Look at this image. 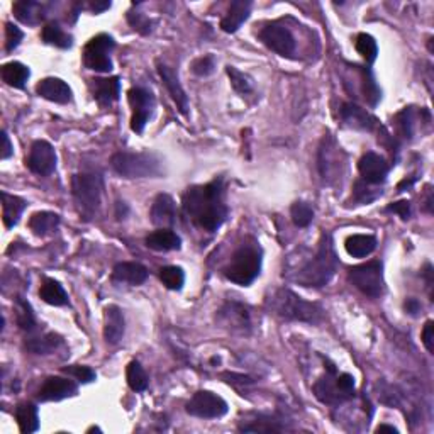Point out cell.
<instances>
[{
  "mask_svg": "<svg viewBox=\"0 0 434 434\" xmlns=\"http://www.w3.org/2000/svg\"><path fill=\"white\" fill-rule=\"evenodd\" d=\"M183 212L192 222L209 233L216 231L229 216L224 202V183L221 178L205 185H193L183 195Z\"/></svg>",
  "mask_w": 434,
  "mask_h": 434,
  "instance_id": "6da1fadb",
  "label": "cell"
},
{
  "mask_svg": "<svg viewBox=\"0 0 434 434\" xmlns=\"http://www.w3.org/2000/svg\"><path fill=\"white\" fill-rule=\"evenodd\" d=\"M339 268V258L334 249L333 236L324 233L321 236L319 248H317L316 255L311 260L304 263L302 268L295 272L292 280L297 282L299 285L309 287V289H321V287L328 285L331 278L334 277Z\"/></svg>",
  "mask_w": 434,
  "mask_h": 434,
  "instance_id": "7a4b0ae2",
  "label": "cell"
},
{
  "mask_svg": "<svg viewBox=\"0 0 434 434\" xmlns=\"http://www.w3.org/2000/svg\"><path fill=\"white\" fill-rule=\"evenodd\" d=\"M266 307L275 316L285 321L307 322V324H319L324 319V309L317 302H309L299 297L295 292L289 289L275 290L266 299Z\"/></svg>",
  "mask_w": 434,
  "mask_h": 434,
  "instance_id": "3957f363",
  "label": "cell"
},
{
  "mask_svg": "<svg viewBox=\"0 0 434 434\" xmlns=\"http://www.w3.org/2000/svg\"><path fill=\"white\" fill-rule=\"evenodd\" d=\"M261 248L255 239H246L231 256V261L224 268V277L236 285L248 287L260 275Z\"/></svg>",
  "mask_w": 434,
  "mask_h": 434,
  "instance_id": "277c9868",
  "label": "cell"
},
{
  "mask_svg": "<svg viewBox=\"0 0 434 434\" xmlns=\"http://www.w3.org/2000/svg\"><path fill=\"white\" fill-rule=\"evenodd\" d=\"M102 190H104V178L96 171H84L72 177V192L75 197L76 207L80 216L85 221L96 217L101 207Z\"/></svg>",
  "mask_w": 434,
  "mask_h": 434,
  "instance_id": "5b68a950",
  "label": "cell"
},
{
  "mask_svg": "<svg viewBox=\"0 0 434 434\" xmlns=\"http://www.w3.org/2000/svg\"><path fill=\"white\" fill-rule=\"evenodd\" d=\"M110 166L122 178H156L163 175L161 160L152 153L119 152L110 158Z\"/></svg>",
  "mask_w": 434,
  "mask_h": 434,
  "instance_id": "8992f818",
  "label": "cell"
},
{
  "mask_svg": "<svg viewBox=\"0 0 434 434\" xmlns=\"http://www.w3.org/2000/svg\"><path fill=\"white\" fill-rule=\"evenodd\" d=\"M317 169L326 185H334L345 175L346 154L331 135H326L321 141L317 152Z\"/></svg>",
  "mask_w": 434,
  "mask_h": 434,
  "instance_id": "52a82bcc",
  "label": "cell"
},
{
  "mask_svg": "<svg viewBox=\"0 0 434 434\" xmlns=\"http://www.w3.org/2000/svg\"><path fill=\"white\" fill-rule=\"evenodd\" d=\"M348 280L367 297L378 299L385 290L384 265L380 261H368V263L353 266L348 272Z\"/></svg>",
  "mask_w": 434,
  "mask_h": 434,
  "instance_id": "ba28073f",
  "label": "cell"
},
{
  "mask_svg": "<svg viewBox=\"0 0 434 434\" xmlns=\"http://www.w3.org/2000/svg\"><path fill=\"white\" fill-rule=\"evenodd\" d=\"M115 48V41L109 34H98L87 42L84 51V63L90 70L101 73L113 72V59L109 53Z\"/></svg>",
  "mask_w": 434,
  "mask_h": 434,
  "instance_id": "9c48e42d",
  "label": "cell"
},
{
  "mask_svg": "<svg viewBox=\"0 0 434 434\" xmlns=\"http://www.w3.org/2000/svg\"><path fill=\"white\" fill-rule=\"evenodd\" d=\"M227 402L217 394L210 390H199L192 395L190 401L187 402L185 411L193 418L199 419H219L227 414Z\"/></svg>",
  "mask_w": 434,
  "mask_h": 434,
  "instance_id": "30bf717a",
  "label": "cell"
},
{
  "mask_svg": "<svg viewBox=\"0 0 434 434\" xmlns=\"http://www.w3.org/2000/svg\"><path fill=\"white\" fill-rule=\"evenodd\" d=\"M127 98H129V104H131L132 107L131 129L135 132H137V135H141V132L144 131L149 118L153 115L156 102H154L153 93L149 92V90L141 88V87L129 90Z\"/></svg>",
  "mask_w": 434,
  "mask_h": 434,
  "instance_id": "8fae6325",
  "label": "cell"
},
{
  "mask_svg": "<svg viewBox=\"0 0 434 434\" xmlns=\"http://www.w3.org/2000/svg\"><path fill=\"white\" fill-rule=\"evenodd\" d=\"M260 40L268 50L280 57H292L295 51V38L285 25L280 23L266 24L260 31Z\"/></svg>",
  "mask_w": 434,
  "mask_h": 434,
  "instance_id": "7c38bea8",
  "label": "cell"
},
{
  "mask_svg": "<svg viewBox=\"0 0 434 434\" xmlns=\"http://www.w3.org/2000/svg\"><path fill=\"white\" fill-rule=\"evenodd\" d=\"M25 165H28V169L33 173L48 177L57 169V152H55V148L48 141H34L28 160H25Z\"/></svg>",
  "mask_w": 434,
  "mask_h": 434,
  "instance_id": "4fadbf2b",
  "label": "cell"
},
{
  "mask_svg": "<svg viewBox=\"0 0 434 434\" xmlns=\"http://www.w3.org/2000/svg\"><path fill=\"white\" fill-rule=\"evenodd\" d=\"M217 322L231 333L248 334L251 331V314L239 302H226L219 309Z\"/></svg>",
  "mask_w": 434,
  "mask_h": 434,
  "instance_id": "5bb4252c",
  "label": "cell"
},
{
  "mask_svg": "<svg viewBox=\"0 0 434 434\" xmlns=\"http://www.w3.org/2000/svg\"><path fill=\"white\" fill-rule=\"evenodd\" d=\"M79 392V385L70 378L63 377H48L45 384L41 385L40 392H38V399L41 402H58L63 399L73 397Z\"/></svg>",
  "mask_w": 434,
  "mask_h": 434,
  "instance_id": "9a60e30c",
  "label": "cell"
},
{
  "mask_svg": "<svg viewBox=\"0 0 434 434\" xmlns=\"http://www.w3.org/2000/svg\"><path fill=\"white\" fill-rule=\"evenodd\" d=\"M358 170L363 182L370 183V185H380L387 180L390 169L384 156L370 152L363 154L362 160L358 161Z\"/></svg>",
  "mask_w": 434,
  "mask_h": 434,
  "instance_id": "2e32d148",
  "label": "cell"
},
{
  "mask_svg": "<svg viewBox=\"0 0 434 434\" xmlns=\"http://www.w3.org/2000/svg\"><path fill=\"white\" fill-rule=\"evenodd\" d=\"M336 368L334 365H328V372L326 375L319 378L314 385V394L316 397L319 399L322 404H328V406H334V404H341L348 401V399L343 395L341 390L338 389L336 385Z\"/></svg>",
  "mask_w": 434,
  "mask_h": 434,
  "instance_id": "e0dca14e",
  "label": "cell"
},
{
  "mask_svg": "<svg viewBox=\"0 0 434 434\" xmlns=\"http://www.w3.org/2000/svg\"><path fill=\"white\" fill-rule=\"evenodd\" d=\"M158 73H160L163 84H165L166 90H169V93L173 98V102L177 104L178 110L183 115L188 114V97L185 93V90H183L182 84H180L178 80V73L173 70V68L169 67V64L158 62Z\"/></svg>",
  "mask_w": 434,
  "mask_h": 434,
  "instance_id": "ac0fdd59",
  "label": "cell"
},
{
  "mask_svg": "<svg viewBox=\"0 0 434 434\" xmlns=\"http://www.w3.org/2000/svg\"><path fill=\"white\" fill-rule=\"evenodd\" d=\"M63 345V339L58 334L50 333V331H38L34 329L31 333H28L25 336L24 346L29 353L34 355H50L53 351H57L59 346Z\"/></svg>",
  "mask_w": 434,
  "mask_h": 434,
  "instance_id": "d6986e66",
  "label": "cell"
},
{
  "mask_svg": "<svg viewBox=\"0 0 434 434\" xmlns=\"http://www.w3.org/2000/svg\"><path fill=\"white\" fill-rule=\"evenodd\" d=\"M149 217H152V222L154 226H173L175 222H177V207H175V200L171 199V195H169V193H160V195L153 200Z\"/></svg>",
  "mask_w": 434,
  "mask_h": 434,
  "instance_id": "ffe728a7",
  "label": "cell"
},
{
  "mask_svg": "<svg viewBox=\"0 0 434 434\" xmlns=\"http://www.w3.org/2000/svg\"><path fill=\"white\" fill-rule=\"evenodd\" d=\"M36 93L46 98V101L57 102V104H68L72 101V88L68 87L67 81H63L62 79H55V76L41 80L36 85Z\"/></svg>",
  "mask_w": 434,
  "mask_h": 434,
  "instance_id": "44dd1931",
  "label": "cell"
},
{
  "mask_svg": "<svg viewBox=\"0 0 434 434\" xmlns=\"http://www.w3.org/2000/svg\"><path fill=\"white\" fill-rule=\"evenodd\" d=\"M249 12H251V2L249 0H234L227 8V14L222 17L221 29L229 34L236 33L249 17Z\"/></svg>",
  "mask_w": 434,
  "mask_h": 434,
  "instance_id": "7402d4cb",
  "label": "cell"
},
{
  "mask_svg": "<svg viewBox=\"0 0 434 434\" xmlns=\"http://www.w3.org/2000/svg\"><path fill=\"white\" fill-rule=\"evenodd\" d=\"M148 278V270L141 263H132V261H124L114 266L113 280L118 283H127V285H141Z\"/></svg>",
  "mask_w": 434,
  "mask_h": 434,
  "instance_id": "603a6c76",
  "label": "cell"
},
{
  "mask_svg": "<svg viewBox=\"0 0 434 434\" xmlns=\"http://www.w3.org/2000/svg\"><path fill=\"white\" fill-rule=\"evenodd\" d=\"M124 336V316L118 306H107L104 311V338L109 345H118Z\"/></svg>",
  "mask_w": 434,
  "mask_h": 434,
  "instance_id": "cb8c5ba5",
  "label": "cell"
},
{
  "mask_svg": "<svg viewBox=\"0 0 434 434\" xmlns=\"http://www.w3.org/2000/svg\"><path fill=\"white\" fill-rule=\"evenodd\" d=\"M341 119L346 126L360 129V131H372L375 127V118L367 113V110L356 104H345L341 107Z\"/></svg>",
  "mask_w": 434,
  "mask_h": 434,
  "instance_id": "d4e9b609",
  "label": "cell"
},
{
  "mask_svg": "<svg viewBox=\"0 0 434 434\" xmlns=\"http://www.w3.org/2000/svg\"><path fill=\"white\" fill-rule=\"evenodd\" d=\"M92 92L93 98L101 105H110L119 98L121 93V81L118 76L110 79H93L92 80Z\"/></svg>",
  "mask_w": 434,
  "mask_h": 434,
  "instance_id": "484cf974",
  "label": "cell"
},
{
  "mask_svg": "<svg viewBox=\"0 0 434 434\" xmlns=\"http://www.w3.org/2000/svg\"><path fill=\"white\" fill-rule=\"evenodd\" d=\"M12 12L21 23L34 25L41 23L45 19V6L41 2H34V0H21L12 6Z\"/></svg>",
  "mask_w": 434,
  "mask_h": 434,
  "instance_id": "4316f807",
  "label": "cell"
},
{
  "mask_svg": "<svg viewBox=\"0 0 434 434\" xmlns=\"http://www.w3.org/2000/svg\"><path fill=\"white\" fill-rule=\"evenodd\" d=\"M28 202L17 195H11V193L2 192V219L6 227H14L19 222L21 216H23Z\"/></svg>",
  "mask_w": 434,
  "mask_h": 434,
  "instance_id": "83f0119b",
  "label": "cell"
},
{
  "mask_svg": "<svg viewBox=\"0 0 434 434\" xmlns=\"http://www.w3.org/2000/svg\"><path fill=\"white\" fill-rule=\"evenodd\" d=\"M146 246L154 249V251H173V249H180L182 246V239L173 231L160 229L146 238Z\"/></svg>",
  "mask_w": 434,
  "mask_h": 434,
  "instance_id": "f1b7e54d",
  "label": "cell"
},
{
  "mask_svg": "<svg viewBox=\"0 0 434 434\" xmlns=\"http://www.w3.org/2000/svg\"><path fill=\"white\" fill-rule=\"evenodd\" d=\"M16 421L23 434L36 433L40 429V416L38 407L31 402H23L16 407Z\"/></svg>",
  "mask_w": 434,
  "mask_h": 434,
  "instance_id": "f546056e",
  "label": "cell"
},
{
  "mask_svg": "<svg viewBox=\"0 0 434 434\" xmlns=\"http://www.w3.org/2000/svg\"><path fill=\"white\" fill-rule=\"evenodd\" d=\"M345 248L348 255L353 258H365L375 251L377 238L370 234H353L346 239Z\"/></svg>",
  "mask_w": 434,
  "mask_h": 434,
  "instance_id": "4dcf8cb0",
  "label": "cell"
},
{
  "mask_svg": "<svg viewBox=\"0 0 434 434\" xmlns=\"http://www.w3.org/2000/svg\"><path fill=\"white\" fill-rule=\"evenodd\" d=\"M59 221L62 219H59L58 214L42 210V212L33 214L31 219H29V227L36 236H48L58 229Z\"/></svg>",
  "mask_w": 434,
  "mask_h": 434,
  "instance_id": "1f68e13d",
  "label": "cell"
},
{
  "mask_svg": "<svg viewBox=\"0 0 434 434\" xmlns=\"http://www.w3.org/2000/svg\"><path fill=\"white\" fill-rule=\"evenodd\" d=\"M40 297L50 306H67L68 294L63 285L53 278H45L40 289Z\"/></svg>",
  "mask_w": 434,
  "mask_h": 434,
  "instance_id": "d6a6232c",
  "label": "cell"
},
{
  "mask_svg": "<svg viewBox=\"0 0 434 434\" xmlns=\"http://www.w3.org/2000/svg\"><path fill=\"white\" fill-rule=\"evenodd\" d=\"M29 75H31L29 68L19 62L6 63L2 67V80L14 88H24Z\"/></svg>",
  "mask_w": 434,
  "mask_h": 434,
  "instance_id": "836d02e7",
  "label": "cell"
},
{
  "mask_svg": "<svg viewBox=\"0 0 434 434\" xmlns=\"http://www.w3.org/2000/svg\"><path fill=\"white\" fill-rule=\"evenodd\" d=\"M285 429L280 421L268 418V416H258L256 419L248 421V424H241L239 431L241 433H280Z\"/></svg>",
  "mask_w": 434,
  "mask_h": 434,
  "instance_id": "e575fe53",
  "label": "cell"
},
{
  "mask_svg": "<svg viewBox=\"0 0 434 434\" xmlns=\"http://www.w3.org/2000/svg\"><path fill=\"white\" fill-rule=\"evenodd\" d=\"M41 38H42V41L46 42V45L58 46V48H62V50L72 48V42H73L72 36H70V34L64 33L57 23L46 24L45 28H42Z\"/></svg>",
  "mask_w": 434,
  "mask_h": 434,
  "instance_id": "d590c367",
  "label": "cell"
},
{
  "mask_svg": "<svg viewBox=\"0 0 434 434\" xmlns=\"http://www.w3.org/2000/svg\"><path fill=\"white\" fill-rule=\"evenodd\" d=\"M126 380L127 385L131 387V390L135 392H144L148 389L149 378L146 375L144 368L141 367L139 362H131L126 368Z\"/></svg>",
  "mask_w": 434,
  "mask_h": 434,
  "instance_id": "8d00e7d4",
  "label": "cell"
},
{
  "mask_svg": "<svg viewBox=\"0 0 434 434\" xmlns=\"http://www.w3.org/2000/svg\"><path fill=\"white\" fill-rule=\"evenodd\" d=\"M16 311H17V324H19L21 329L25 331V333H31V331L38 329L36 317H34V312L31 306H29L28 300H24L23 297H17Z\"/></svg>",
  "mask_w": 434,
  "mask_h": 434,
  "instance_id": "74e56055",
  "label": "cell"
},
{
  "mask_svg": "<svg viewBox=\"0 0 434 434\" xmlns=\"http://www.w3.org/2000/svg\"><path fill=\"white\" fill-rule=\"evenodd\" d=\"M160 280L170 290H180L185 283V273L180 266H163L160 270Z\"/></svg>",
  "mask_w": 434,
  "mask_h": 434,
  "instance_id": "f35d334b",
  "label": "cell"
},
{
  "mask_svg": "<svg viewBox=\"0 0 434 434\" xmlns=\"http://www.w3.org/2000/svg\"><path fill=\"white\" fill-rule=\"evenodd\" d=\"M290 216L295 226L299 227H307L314 221V209L307 202L297 200L292 204L290 207Z\"/></svg>",
  "mask_w": 434,
  "mask_h": 434,
  "instance_id": "ab89813d",
  "label": "cell"
},
{
  "mask_svg": "<svg viewBox=\"0 0 434 434\" xmlns=\"http://www.w3.org/2000/svg\"><path fill=\"white\" fill-rule=\"evenodd\" d=\"M356 51H358V53L362 55L365 59H367V63H373L377 59V55H378L377 41L367 33L358 34V38H356Z\"/></svg>",
  "mask_w": 434,
  "mask_h": 434,
  "instance_id": "60d3db41",
  "label": "cell"
},
{
  "mask_svg": "<svg viewBox=\"0 0 434 434\" xmlns=\"http://www.w3.org/2000/svg\"><path fill=\"white\" fill-rule=\"evenodd\" d=\"M226 72H227V75H229L231 85H233V88L236 90V92L241 93V96L251 92L253 85L248 75H244L243 72H239L238 68H234V67H227Z\"/></svg>",
  "mask_w": 434,
  "mask_h": 434,
  "instance_id": "b9f144b4",
  "label": "cell"
},
{
  "mask_svg": "<svg viewBox=\"0 0 434 434\" xmlns=\"http://www.w3.org/2000/svg\"><path fill=\"white\" fill-rule=\"evenodd\" d=\"M63 372L67 373V375L75 378V380L81 382V384H92L97 377L96 372H93L90 367H85V365H72V367H64Z\"/></svg>",
  "mask_w": 434,
  "mask_h": 434,
  "instance_id": "7bdbcfd3",
  "label": "cell"
},
{
  "mask_svg": "<svg viewBox=\"0 0 434 434\" xmlns=\"http://www.w3.org/2000/svg\"><path fill=\"white\" fill-rule=\"evenodd\" d=\"M214 70H216V58H214L212 55H205V57L193 59L192 72L195 73L197 76H209L212 75Z\"/></svg>",
  "mask_w": 434,
  "mask_h": 434,
  "instance_id": "ee69618b",
  "label": "cell"
},
{
  "mask_svg": "<svg viewBox=\"0 0 434 434\" xmlns=\"http://www.w3.org/2000/svg\"><path fill=\"white\" fill-rule=\"evenodd\" d=\"M395 121H397L399 132H401L402 136H412V132H414V113H412V107H406V109L397 115Z\"/></svg>",
  "mask_w": 434,
  "mask_h": 434,
  "instance_id": "f6af8a7d",
  "label": "cell"
},
{
  "mask_svg": "<svg viewBox=\"0 0 434 434\" xmlns=\"http://www.w3.org/2000/svg\"><path fill=\"white\" fill-rule=\"evenodd\" d=\"M373 185H370V183L363 182V180H358V182L355 183V190H353V199L358 202V204H370V202H373L377 199L380 193H372V188Z\"/></svg>",
  "mask_w": 434,
  "mask_h": 434,
  "instance_id": "bcb514c9",
  "label": "cell"
},
{
  "mask_svg": "<svg viewBox=\"0 0 434 434\" xmlns=\"http://www.w3.org/2000/svg\"><path fill=\"white\" fill-rule=\"evenodd\" d=\"M127 21L135 31L141 33V34L152 33V21H149L144 14H141V12H129Z\"/></svg>",
  "mask_w": 434,
  "mask_h": 434,
  "instance_id": "7dc6e473",
  "label": "cell"
},
{
  "mask_svg": "<svg viewBox=\"0 0 434 434\" xmlns=\"http://www.w3.org/2000/svg\"><path fill=\"white\" fill-rule=\"evenodd\" d=\"M24 34L21 31L17 25H14L12 23L6 24V50L11 53V51H14L17 46L21 45V41H23Z\"/></svg>",
  "mask_w": 434,
  "mask_h": 434,
  "instance_id": "c3c4849f",
  "label": "cell"
},
{
  "mask_svg": "<svg viewBox=\"0 0 434 434\" xmlns=\"http://www.w3.org/2000/svg\"><path fill=\"white\" fill-rule=\"evenodd\" d=\"M336 385L341 390L346 399H351L355 395V378L350 373H336Z\"/></svg>",
  "mask_w": 434,
  "mask_h": 434,
  "instance_id": "681fc988",
  "label": "cell"
},
{
  "mask_svg": "<svg viewBox=\"0 0 434 434\" xmlns=\"http://www.w3.org/2000/svg\"><path fill=\"white\" fill-rule=\"evenodd\" d=\"M387 212H394L399 214L404 221H407V219L411 217V204L407 200H401V202H394V204H390L389 207L385 209Z\"/></svg>",
  "mask_w": 434,
  "mask_h": 434,
  "instance_id": "f907efd6",
  "label": "cell"
},
{
  "mask_svg": "<svg viewBox=\"0 0 434 434\" xmlns=\"http://www.w3.org/2000/svg\"><path fill=\"white\" fill-rule=\"evenodd\" d=\"M423 345L426 346V350L429 351V353H433L434 351V322L433 321H428L426 324H424Z\"/></svg>",
  "mask_w": 434,
  "mask_h": 434,
  "instance_id": "816d5d0a",
  "label": "cell"
},
{
  "mask_svg": "<svg viewBox=\"0 0 434 434\" xmlns=\"http://www.w3.org/2000/svg\"><path fill=\"white\" fill-rule=\"evenodd\" d=\"M12 153H14V148H12L11 139H8L7 132L2 131V152H0V156H2V160H7Z\"/></svg>",
  "mask_w": 434,
  "mask_h": 434,
  "instance_id": "f5cc1de1",
  "label": "cell"
},
{
  "mask_svg": "<svg viewBox=\"0 0 434 434\" xmlns=\"http://www.w3.org/2000/svg\"><path fill=\"white\" fill-rule=\"evenodd\" d=\"M404 307H406V311L412 314V316H416L421 311V304L418 299H407L406 304H404Z\"/></svg>",
  "mask_w": 434,
  "mask_h": 434,
  "instance_id": "db71d44e",
  "label": "cell"
},
{
  "mask_svg": "<svg viewBox=\"0 0 434 434\" xmlns=\"http://www.w3.org/2000/svg\"><path fill=\"white\" fill-rule=\"evenodd\" d=\"M239 377V384H253V380L249 377H244V375H238ZM224 378H229V380H226V382H229V384H234L236 380H231V378H236V375L234 373H224Z\"/></svg>",
  "mask_w": 434,
  "mask_h": 434,
  "instance_id": "11a10c76",
  "label": "cell"
},
{
  "mask_svg": "<svg viewBox=\"0 0 434 434\" xmlns=\"http://www.w3.org/2000/svg\"><path fill=\"white\" fill-rule=\"evenodd\" d=\"M109 7H110V2H93V4H90V8H92L96 14H98V12L107 11Z\"/></svg>",
  "mask_w": 434,
  "mask_h": 434,
  "instance_id": "9f6ffc18",
  "label": "cell"
},
{
  "mask_svg": "<svg viewBox=\"0 0 434 434\" xmlns=\"http://www.w3.org/2000/svg\"><path fill=\"white\" fill-rule=\"evenodd\" d=\"M384 431H389V433H397V429H395L394 426H389V424H380V426L377 428V433H384Z\"/></svg>",
  "mask_w": 434,
  "mask_h": 434,
  "instance_id": "6f0895ef",
  "label": "cell"
},
{
  "mask_svg": "<svg viewBox=\"0 0 434 434\" xmlns=\"http://www.w3.org/2000/svg\"><path fill=\"white\" fill-rule=\"evenodd\" d=\"M414 182H416V178H411V180H409V182H407V178H406V180H404V182H402V183H399V187H397V192H402V188H404V187L411 188L412 185H414Z\"/></svg>",
  "mask_w": 434,
  "mask_h": 434,
  "instance_id": "680465c9",
  "label": "cell"
},
{
  "mask_svg": "<svg viewBox=\"0 0 434 434\" xmlns=\"http://www.w3.org/2000/svg\"><path fill=\"white\" fill-rule=\"evenodd\" d=\"M93 431L101 433V429H98V428H90V429H88V433H93Z\"/></svg>",
  "mask_w": 434,
  "mask_h": 434,
  "instance_id": "91938a15",
  "label": "cell"
}]
</instances>
